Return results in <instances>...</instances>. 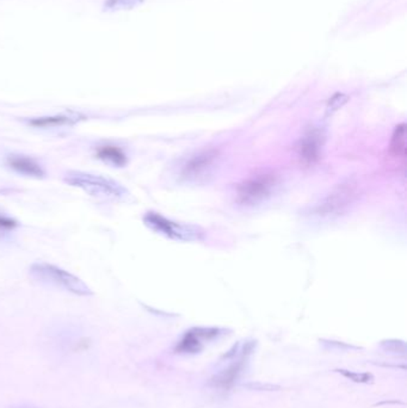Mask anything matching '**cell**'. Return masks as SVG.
<instances>
[{
  "label": "cell",
  "mask_w": 407,
  "mask_h": 408,
  "mask_svg": "<svg viewBox=\"0 0 407 408\" xmlns=\"http://www.w3.org/2000/svg\"><path fill=\"white\" fill-rule=\"evenodd\" d=\"M97 158L110 166L123 167L127 164V155L120 147L104 145L97 148Z\"/></svg>",
  "instance_id": "cell-11"
},
{
  "label": "cell",
  "mask_w": 407,
  "mask_h": 408,
  "mask_svg": "<svg viewBox=\"0 0 407 408\" xmlns=\"http://www.w3.org/2000/svg\"><path fill=\"white\" fill-rule=\"evenodd\" d=\"M256 344L254 342L245 343L244 349L241 351L240 359H238L237 362H233L229 368H226L224 370L219 372L217 375L213 377L210 381V384L216 388L220 389H229L232 387L234 382L237 381L238 377L240 376L241 371L244 369V364H245L246 359L249 356Z\"/></svg>",
  "instance_id": "cell-8"
},
{
  "label": "cell",
  "mask_w": 407,
  "mask_h": 408,
  "mask_svg": "<svg viewBox=\"0 0 407 408\" xmlns=\"http://www.w3.org/2000/svg\"><path fill=\"white\" fill-rule=\"evenodd\" d=\"M279 175L274 171L258 172L238 184L236 188V202L241 207L252 208L266 203L274 196L279 189Z\"/></svg>",
  "instance_id": "cell-3"
},
{
  "label": "cell",
  "mask_w": 407,
  "mask_h": 408,
  "mask_svg": "<svg viewBox=\"0 0 407 408\" xmlns=\"http://www.w3.org/2000/svg\"><path fill=\"white\" fill-rule=\"evenodd\" d=\"M30 277L43 285L54 287L75 295H92V290L84 281L61 267L48 262H35L30 267Z\"/></svg>",
  "instance_id": "cell-4"
},
{
  "label": "cell",
  "mask_w": 407,
  "mask_h": 408,
  "mask_svg": "<svg viewBox=\"0 0 407 408\" xmlns=\"http://www.w3.org/2000/svg\"><path fill=\"white\" fill-rule=\"evenodd\" d=\"M337 371L355 384H371L374 381V376L370 372H355V371L344 370V369Z\"/></svg>",
  "instance_id": "cell-15"
},
{
  "label": "cell",
  "mask_w": 407,
  "mask_h": 408,
  "mask_svg": "<svg viewBox=\"0 0 407 408\" xmlns=\"http://www.w3.org/2000/svg\"><path fill=\"white\" fill-rule=\"evenodd\" d=\"M141 3L142 0H107L104 6L107 10L118 11V10H132Z\"/></svg>",
  "instance_id": "cell-14"
},
{
  "label": "cell",
  "mask_w": 407,
  "mask_h": 408,
  "mask_svg": "<svg viewBox=\"0 0 407 408\" xmlns=\"http://www.w3.org/2000/svg\"><path fill=\"white\" fill-rule=\"evenodd\" d=\"M204 349V344L196 339L189 331L184 334L182 340L178 343V345L176 347V351L179 354H197Z\"/></svg>",
  "instance_id": "cell-13"
},
{
  "label": "cell",
  "mask_w": 407,
  "mask_h": 408,
  "mask_svg": "<svg viewBox=\"0 0 407 408\" xmlns=\"http://www.w3.org/2000/svg\"><path fill=\"white\" fill-rule=\"evenodd\" d=\"M18 226V222L16 220H13V217L4 215V214H0V232H10L13 230Z\"/></svg>",
  "instance_id": "cell-17"
},
{
  "label": "cell",
  "mask_w": 407,
  "mask_h": 408,
  "mask_svg": "<svg viewBox=\"0 0 407 408\" xmlns=\"http://www.w3.org/2000/svg\"><path fill=\"white\" fill-rule=\"evenodd\" d=\"M220 150L202 148L189 155L179 166V177L187 183H201L215 173L220 164Z\"/></svg>",
  "instance_id": "cell-6"
},
{
  "label": "cell",
  "mask_w": 407,
  "mask_h": 408,
  "mask_svg": "<svg viewBox=\"0 0 407 408\" xmlns=\"http://www.w3.org/2000/svg\"><path fill=\"white\" fill-rule=\"evenodd\" d=\"M249 389H254V391H266V392H274V391H279L281 387L279 386H275V384H263L261 382L257 384H249L246 386Z\"/></svg>",
  "instance_id": "cell-19"
},
{
  "label": "cell",
  "mask_w": 407,
  "mask_h": 408,
  "mask_svg": "<svg viewBox=\"0 0 407 408\" xmlns=\"http://www.w3.org/2000/svg\"><path fill=\"white\" fill-rule=\"evenodd\" d=\"M65 182L92 197L107 201H127L128 190L117 180L90 172L71 171L65 175Z\"/></svg>",
  "instance_id": "cell-2"
},
{
  "label": "cell",
  "mask_w": 407,
  "mask_h": 408,
  "mask_svg": "<svg viewBox=\"0 0 407 408\" xmlns=\"http://www.w3.org/2000/svg\"><path fill=\"white\" fill-rule=\"evenodd\" d=\"M144 223L154 233L160 234L176 242H202L206 237V232L200 226L176 222L162 217L159 212H146Z\"/></svg>",
  "instance_id": "cell-5"
},
{
  "label": "cell",
  "mask_w": 407,
  "mask_h": 408,
  "mask_svg": "<svg viewBox=\"0 0 407 408\" xmlns=\"http://www.w3.org/2000/svg\"><path fill=\"white\" fill-rule=\"evenodd\" d=\"M407 125L405 123L395 127L390 143V155L394 158H405L407 145Z\"/></svg>",
  "instance_id": "cell-12"
},
{
  "label": "cell",
  "mask_w": 407,
  "mask_h": 408,
  "mask_svg": "<svg viewBox=\"0 0 407 408\" xmlns=\"http://www.w3.org/2000/svg\"><path fill=\"white\" fill-rule=\"evenodd\" d=\"M360 197V187L356 180H349L335 185L328 194L309 204L304 215L318 222L335 220L343 217L355 205Z\"/></svg>",
  "instance_id": "cell-1"
},
{
  "label": "cell",
  "mask_w": 407,
  "mask_h": 408,
  "mask_svg": "<svg viewBox=\"0 0 407 408\" xmlns=\"http://www.w3.org/2000/svg\"><path fill=\"white\" fill-rule=\"evenodd\" d=\"M383 346L386 350L392 351V352H401V354H405V351H406V345H405V343L400 342V340H388V342H383Z\"/></svg>",
  "instance_id": "cell-18"
},
{
  "label": "cell",
  "mask_w": 407,
  "mask_h": 408,
  "mask_svg": "<svg viewBox=\"0 0 407 408\" xmlns=\"http://www.w3.org/2000/svg\"><path fill=\"white\" fill-rule=\"evenodd\" d=\"M349 100V97L344 95V93H336L333 95L330 100H328V104H326V113L328 115H332L333 113L338 111L339 109L343 108Z\"/></svg>",
  "instance_id": "cell-16"
},
{
  "label": "cell",
  "mask_w": 407,
  "mask_h": 408,
  "mask_svg": "<svg viewBox=\"0 0 407 408\" xmlns=\"http://www.w3.org/2000/svg\"><path fill=\"white\" fill-rule=\"evenodd\" d=\"M6 165L18 175L31 177V178H43L46 172L35 159L23 155H11L6 158Z\"/></svg>",
  "instance_id": "cell-9"
},
{
  "label": "cell",
  "mask_w": 407,
  "mask_h": 408,
  "mask_svg": "<svg viewBox=\"0 0 407 408\" xmlns=\"http://www.w3.org/2000/svg\"><path fill=\"white\" fill-rule=\"evenodd\" d=\"M83 118L78 113H60L54 116L36 117L30 120L29 125L35 128H59V127H70L78 123Z\"/></svg>",
  "instance_id": "cell-10"
},
{
  "label": "cell",
  "mask_w": 407,
  "mask_h": 408,
  "mask_svg": "<svg viewBox=\"0 0 407 408\" xmlns=\"http://www.w3.org/2000/svg\"><path fill=\"white\" fill-rule=\"evenodd\" d=\"M328 139V128L324 123H312L296 143V158L305 168L319 163Z\"/></svg>",
  "instance_id": "cell-7"
}]
</instances>
